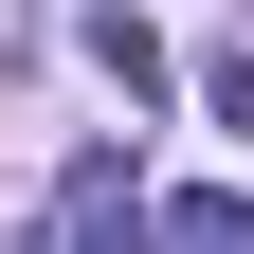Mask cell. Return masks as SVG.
<instances>
[{"instance_id":"cell-1","label":"cell","mask_w":254,"mask_h":254,"mask_svg":"<svg viewBox=\"0 0 254 254\" xmlns=\"http://www.w3.org/2000/svg\"><path fill=\"white\" fill-rule=\"evenodd\" d=\"M73 254H145V182L127 164H73Z\"/></svg>"},{"instance_id":"cell-2","label":"cell","mask_w":254,"mask_h":254,"mask_svg":"<svg viewBox=\"0 0 254 254\" xmlns=\"http://www.w3.org/2000/svg\"><path fill=\"white\" fill-rule=\"evenodd\" d=\"M91 73H109L127 109H145V91H164V37H145V18H127V0H109V18H91Z\"/></svg>"}]
</instances>
